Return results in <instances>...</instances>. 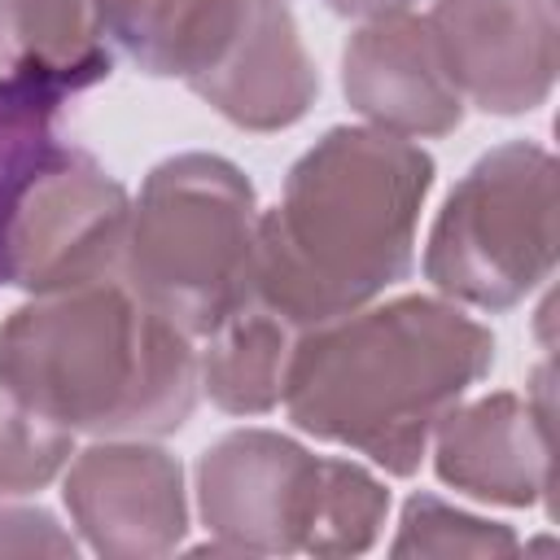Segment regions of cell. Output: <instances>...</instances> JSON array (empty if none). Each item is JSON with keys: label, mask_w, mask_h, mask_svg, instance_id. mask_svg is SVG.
Instances as JSON below:
<instances>
[{"label": "cell", "mask_w": 560, "mask_h": 560, "mask_svg": "<svg viewBox=\"0 0 560 560\" xmlns=\"http://www.w3.org/2000/svg\"><path fill=\"white\" fill-rule=\"evenodd\" d=\"M433 158L376 127H328L258 214L249 298L315 328L376 302L416 267Z\"/></svg>", "instance_id": "cell-1"}, {"label": "cell", "mask_w": 560, "mask_h": 560, "mask_svg": "<svg viewBox=\"0 0 560 560\" xmlns=\"http://www.w3.org/2000/svg\"><path fill=\"white\" fill-rule=\"evenodd\" d=\"M490 368L486 324L446 298L402 293L302 328L280 402L293 429L350 446L389 477H411L438 420Z\"/></svg>", "instance_id": "cell-2"}, {"label": "cell", "mask_w": 560, "mask_h": 560, "mask_svg": "<svg viewBox=\"0 0 560 560\" xmlns=\"http://www.w3.org/2000/svg\"><path fill=\"white\" fill-rule=\"evenodd\" d=\"M0 385L88 438H166L201 398L192 337L122 276L18 306L0 324Z\"/></svg>", "instance_id": "cell-3"}, {"label": "cell", "mask_w": 560, "mask_h": 560, "mask_svg": "<svg viewBox=\"0 0 560 560\" xmlns=\"http://www.w3.org/2000/svg\"><path fill=\"white\" fill-rule=\"evenodd\" d=\"M258 197L219 153L162 158L131 201L122 284L188 337H206L249 298Z\"/></svg>", "instance_id": "cell-4"}, {"label": "cell", "mask_w": 560, "mask_h": 560, "mask_svg": "<svg viewBox=\"0 0 560 560\" xmlns=\"http://www.w3.org/2000/svg\"><path fill=\"white\" fill-rule=\"evenodd\" d=\"M556 241V158L508 140L446 192L424 241V280L455 306L499 315L551 276Z\"/></svg>", "instance_id": "cell-5"}, {"label": "cell", "mask_w": 560, "mask_h": 560, "mask_svg": "<svg viewBox=\"0 0 560 560\" xmlns=\"http://www.w3.org/2000/svg\"><path fill=\"white\" fill-rule=\"evenodd\" d=\"M127 223V188L92 153L61 144L31 179L4 228L0 284L39 298L118 280Z\"/></svg>", "instance_id": "cell-6"}, {"label": "cell", "mask_w": 560, "mask_h": 560, "mask_svg": "<svg viewBox=\"0 0 560 560\" xmlns=\"http://www.w3.org/2000/svg\"><path fill=\"white\" fill-rule=\"evenodd\" d=\"M319 455L276 429H236L197 459V512L214 542L192 556H293L315 503Z\"/></svg>", "instance_id": "cell-7"}, {"label": "cell", "mask_w": 560, "mask_h": 560, "mask_svg": "<svg viewBox=\"0 0 560 560\" xmlns=\"http://www.w3.org/2000/svg\"><path fill=\"white\" fill-rule=\"evenodd\" d=\"M61 499L79 538L105 560L171 556L188 534L184 468L149 438H96L74 451Z\"/></svg>", "instance_id": "cell-8"}, {"label": "cell", "mask_w": 560, "mask_h": 560, "mask_svg": "<svg viewBox=\"0 0 560 560\" xmlns=\"http://www.w3.org/2000/svg\"><path fill=\"white\" fill-rule=\"evenodd\" d=\"M429 31L464 101L516 118L538 109L560 70L551 0H433Z\"/></svg>", "instance_id": "cell-9"}, {"label": "cell", "mask_w": 560, "mask_h": 560, "mask_svg": "<svg viewBox=\"0 0 560 560\" xmlns=\"http://www.w3.org/2000/svg\"><path fill=\"white\" fill-rule=\"evenodd\" d=\"M341 92L359 118L402 140H438L464 122V96L416 13L372 18L346 39Z\"/></svg>", "instance_id": "cell-10"}, {"label": "cell", "mask_w": 560, "mask_h": 560, "mask_svg": "<svg viewBox=\"0 0 560 560\" xmlns=\"http://www.w3.org/2000/svg\"><path fill=\"white\" fill-rule=\"evenodd\" d=\"M433 472L481 503L534 508L551 494V407L512 389L455 402L433 438Z\"/></svg>", "instance_id": "cell-11"}, {"label": "cell", "mask_w": 560, "mask_h": 560, "mask_svg": "<svg viewBox=\"0 0 560 560\" xmlns=\"http://www.w3.org/2000/svg\"><path fill=\"white\" fill-rule=\"evenodd\" d=\"M241 131H284L319 96V70L284 0H254L228 57L188 88Z\"/></svg>", "instance_id": "cell-12"}, {"label": "cell", "mask_w": 560, "mask_h": 560, "mask_svg": "<svg viewBox=\"0 0 560 560\" xmlns=\"http://www.w3.org/2000/svg\"><path fill=\"white\" fill-rule=\"evenodd\" d=\"M249 4L254 0H92V18L114 61L192 88L228 57Z\"/></svg>", "instance_id": "cell-13"}, {"label": "cell", "mask_w": 560, "mask_h": 560, "mask_svg": "<svg viewBox=\"0 0 560 560\" xmlns=\"http://www.w3.org/2000/svg\"><path fill=\"white\" fill-rule=\"evenodd\" d=\"M298 337L302 328H293L284 315L258 298H245L206 332V350L197 354L201 389L228 416H262L280 407Z\"/></svg>", "instance_id": "cell-14"}, {"label": "cell", "mask_w": 560, "mask_h": 560, "mask_svg": "<svg viewBox=\"0 0 560 560\" xmlns=\"http://www.w3.org/2000/svg\"><path fill=\"white\" fill-rule=\"evenodd\" d=\"M0 70L83 92L109 79L114 52L96 35L92 0H0Z\"/></svg>", "instance_id": "cell-15"}, {"label": "cell", "mask_w": 560, "mask_h": 560, "mask_svg": "<svg viewBox=\"0 0 560 560\" xmlns=\"http://www.w3.org/2000/svg\"><path fill=\"white\" fill-rule=\"evenodd\" d=\"M389 516V490L354 459L319 455L315 503L302 534L306 556H363L376 547Z\"/></svg>", "instance_id": "cell-16"}, {"label": "cell", "mask_w": 560, "mask_h": 560, "mask_svg": "<svg viewBox=\"0 0 560 560\" xmlns=\"http://www.w3.org/2000/svg\"><path fill=\"white\" fill-rule=\"evenodd\" d=\"M66 96L70 92H61L57 83H44L31 74L0 79V241L31 179L61 149L57 109Z\"/></svg>", "instance_id": "cell-17"}, {"label": "cell", "mask_w": 560, "mask_h": 560, "mask_svg": "<svg viewBox=\"0 0 560 560\" xmlns=\"http://www.w3.org/2000/svg\"><path fill=\"white\" fill-rule=\"evenodd\" d=\"M521 538L486 516H472L464 508L442 503L438 494H411L398 516V534L389 542V556H516Z\"/></svg>", "instance_id": "cell-18"}, {"label": "cell", "mask_w": 560, "mask_h": 560, "mask_svg": "<svg viewBox=\"0 0 560 560\" xmlns=\"http://www.w3.org/2000/svg\"><path fill=\"white\" fill-rule=\"evenodd\" d=\"M70 429L44 420L0 385V499L35 494L74 459Z\"/></svg>", "instance_id": "cell-19"}, {"label": "cell", "mask_w": 560, "mask_h": 560, "mask_svg": "<svg viewBox=\"0 0 560 560\" xmlns=\"http://www.w3.org/2000/svg\"><path fill=\"white\" fill-rule=\"evenodd\" d=\"M79 542L48 508H0V556H74Z\"/></svg>", "instance_id": "cell-20"}, {"label": "cell", "mask_w": 560, "mask_h": 560, "mask_svg": "<svg viewBox=\"0 0 560 560\" xmlns=\"http://www.w3.org/2000/svg\"><path fill=\"white\" fill-rule=\"evenodd\" d=\"M337 18H354V22H372L385 13H407L416 0H324Z\"/></svg>", "instance_id": "cell-21"}]
</instances>
